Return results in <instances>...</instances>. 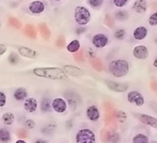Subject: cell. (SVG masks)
Returning <instances> with one entry per match:
<instances>
[{"label": "cell", "instance_id": "12", "mask_svg": "<svg viewBox=\"0 0 157 143\" xmlns=\"http://www.w3.org/2000/svg\"><path fill=\"white\" fill-rule=\"evenodd\" d=\"M139 119L144 124L149 125V126L157 129V118L148 115V114H141L139 116Z\"/></svg>", "mask_w": 157, "mask_h": 143}, {"label": "cell", "instance_id": "39", "mask_svg": "<svg viewBox=\"0 0 157 143\" xmlns=\"http://www.w3.org/2000/svg\"><path fill=\"white\" fill-rule=\"evenodd\" d=\"M17 142H23V143H25V141H24L22 140H17Z\"/></svg>", "mask_w": 157, "mask_h": 143}, {"label": "cell", "instance_id": "35", "mask_svg": "<svg viewBox=\"0 0 157 143\" xmlns=\"http://www.w3.org/2000/svg\"><path fill=\"white\" fill-rule=\"evenodd\" d=\"M10 23L11 25H12V27H14V28L16 29H20L21 27V23L19 22L17 20V19H12L10 21Z\"/></svg>", "mask_w": 157, "mask_h": 143}, {"label": "cell", "instance_id": "34", "mask_svg": "<svg viewBox=\"0 0 157 143\" xmlns=\"http://www.w3.org/2000/svg\"><path fill=\"white\" fill-rule=\"evenodd\" d=\"M25 125L27 127V128L33 129L36 127V123L33 120H32V119H29V120H26Z\"/></svg>", "mask_w": 157, "mask_h": 143}, {"label": "cell", "instance_id": "1", "mask_svg": "<svg viewBox=\"0 0 157 143\" xmlns=\"http://www.w3.org/2000/svg\"><path fill=\"white\" fill-rule=\"evenodd\" d=\"M33 73L36 76L50 80H62L66 77V73L59 67H37L34 69Z\"/></svg>", "mask_w": 157, "mask_h": 143}, {"label": "cell", "instance_id": "2", "mask_svg": "<svg viewBox=\"0 0 157 143\" xmlns=\"http://www.w3.org/2000/svg\"><path fill=\"white\" fill-rule=\"evenodd\" d=\"M109 71L114 77L121 78L125 77L129 72V65L124 59H114L110 62L108 66Z\"/></svg>", "mask_w": 157, "mask_h": 143}, {"label": "cell", "instance_id": "8", "mask_svg": "<svg viewBox=\"0 0 157 143\" xmlns=\"http://www.w3.org/2000/svg\"><path fill=\"white\" fill-rule=\"evenodd\" d=\"M52 108L58 113H64L67 109V102L63 98H55L52 102Z\"/></svg>", "mask_w": 157, "mask_h": 143}, {"label": "cell", "instance_id": "5", "mask_svg": "<svg viewBox=\"0 0 157 143\" xmlns=\"http://www.w3.org/2000/svg\"><path fill=\"white\" fill-rule=\"evenodd\" d=\"M127 100L128 102L136 105L137 107L143 106L145 102L144 96L136 90H132L128 92L127 94Z\"/></svg>", "mask_w": 157, "mask_h": 143}, {"label": "cell", "instance_id": "24", "mask_svg": "<svg viewBox=\"0 0 157 143\" xmlns=\"http://www.w3.org/2000/svg\"><path fill=\"white\" fill-rule=\"evenodd\" d=\"M39 29L41 37H42L44 39H47V40L49 39L51 34H50V31L47 26L44 25V24H41V25L39 26Z\"/></svg>", "mask_w": 157, "mask_h": 143}, {"label": "cell", "instance_id": "30", "mask_svg": "<svg viewBox=\"0 0 157 143\" xmlns=\"http://www.w3.org/2000/svg\"><path fill=\"white\" fill-rule=\"evenodd\" d=\"M17 135L18 136V137L21 138V139H25V138H27L28 136L27 131L25 129L21 128L19 129L17 132Z\"/></svg>", "mask_w": 157, "mask_h": 143}, {"label": "cell", "instance_id": "23", "mask_svg": "<svg viewBox=\"0 0 157 143\" xmlns=\"http://www.w3.org/2000/svg\"><path fill=\"white\" fill-rule=\"evenodd\" d=\"M11 140V135L7 129H0V142H8Z\"/></svg>", "mask_w": 157, "mask_h": 143}, {"label": "cell", "instance_id": "28", "mask_svg": "<svg viewBox=\"0 0 157 143\" xmlns=\"http://www.w3.org/2000/svg\"><path fill=\"white\" fill-rule=\"evenodd\" d=\"M126 34L125 30H123V29H120V30H118L116 32H115L114 37L115 38L119 39V40H122L124 38Z\"/></svg>", "mask_w": 157, "mask_h": 143}, {"label": "cell", "instance_id": "29", "mask_svg": "<svg viewBox=\"0 0 157 143\" xmlns=\"http://www.w3.org/2000/svg\"><path fill=\"white\" fill-rule=\"evenodd\" d=\"M88 2L90 6H92V7L97 8L103 4L104 0H88Z\"/></svg>", "mask_w": 157, "mask_h": 143}, {"label": "cell", "instance_id": "26", "mask_svg": "<svg viewBox=\"0 0 157 143\" xmlns=\"http://www.w3.org/2000/svg\"><path fill=\"white\" fill-rule=\"evenodd\" d=\"M8 59L10 63L12 64V65H17L19 61V56L17 55L16 53H14V52H12V53L9 55Z\"/></svg>", "mask_w": 157, "mask_h": 143}, {"label": "cell", "instance_id": "16", "mask_svg": "<svg viewBox=\"0 0 157 143\" xmlns=\"http://www.w3.org/2000/svg\"><path fill=\"white\" fill-rule=\"evenodd\" d=\"M24 107L26 111L31 113H34L37 109V101L33 97L27 98L24 103Z\"/></svg>", "mask_w": 157, "mask_h": 143}, {"label": "cell", "instance_id": "38", "mask_svg": "<svg viewBox=\"0 0 157 143\" xmlns=\"http://www.w3.org/2000/svg\"><path fill=\"white\" fill-rule=\"evenodd\" d=\"M153 65L154 67H155L157 68V57L155 59V60L154 61V63H153Z\"/></svg>", "mask_w": 157, "mask_h": 143}, {"label": "cell", "instance_id": "31", "mask_svg": "<svg viewBox=\"0 0 157 143\" xmlns=\"http://www.w3.org/2000/svg\"><path fill=\"white\" fill-rule=\"evenodd\" d=\"M116 17L119 20H124L128 17V13L126 11H119L116 14Z\"/></svg>", "mask_w": 157, "mask_h": 143}, {"label": "cell", "instance_id": "3", "mask_svg": "<svg viewBox=\"0 0 157 143\" xmlns=\"http://www.w3.org/2000/svg\"><path fill=\"white\" fill-rule=\"evenodd\" d=\"M74 17L78 25L85 26L88 25L91 20V13L85 6H78L75 8Z\"/></svg>", "mask_w": 157, "mask_h": 143}, {"label": "cell", "instance_id": "40", "mask_svg": "<svg viewBox=\"0 0 157 143\" xmlns=\"http://www.w3.org/2000/svg\"><path fill=\"white\" fill-rule=\"evenodd\" d=\"M55 1H56V2H60V1H62V0H55Z\"/></svg>", "mask_w": 157, "mask_h": 143}, {"label": "cell", "instance_id": "15", "mask_svg": "<svg viewBox=\"0 0 157 143\" xmlns=\"http://www.w3.org/2000/svg\"><path fill=\"white\" fill-rule=\"evenodd\" d=\"M64 71L67 74L73 77H79L84 74L82 70L73 65H65L64 67Z\"/></svg>", "mask_w": 157, "mask_h": 143}, {"label": "cell", "instance_id": "21", "mask_svg": "<svg viewBox=\"0 0 157 143\" xmlns=\"http://www.w3.org/2000/svg\"><path fill=\"white\" fill-rule=\"evenodd\" d=\"M25 34L26 36L30 37V38L35 39L36 37V30L32 25H28L25 28Z\"/></svg>", "mask_w": 157, "mask_h": 143}, {"label": "cell", "instance_id": "14", "mask_svg": "<svg viewBox=\"0 0 157 143\" xmlns=\"http://www.w3.org/2000/svg\"><path fill=\"white\" fill-rule=\"evenodd\" d=\"M132 9L138 14H144L147 10V2L146 0H136L133 4Z\"/></svg>", "mask_w": 157, "mask_h": 143}, {"label": "cell", "instance_id": "33", "mask_svg": "<svg viewBox=\"0 0 157 143\" xmlns=\"http://www.w3.org/2000/svg\"><path fill=\"white\" fill-rule=\"evenodd\" d=\"M6 103V97L4 92H0V107L5 106Z\"/></svg>", "mask_w": 157, "mask_h": 143}, {"label": "cell", "instance_id": "19", "mask_svg": "<svg viewBox=\"0 0 157 143\" xmlns=\"http://www.w3.org/2000/svg\"><path fill=\"white\" fill-rule=\"evenodd\" d=\"M14 97L17 100L21 101L25 100L27 97V92L26 89L23 87H19L15 90Z\"/></svg>", "mask_w": 157, "mask_h": 143}, {"label": "cell", "instance_id": "9", "mask_svg": "<svg viewBox=\"0 0 157 143\" xmlns=\"http://www.w3.org/2000/svg\"><path fill=\"white\" fill-rule=\"evenodd\" d=\"M106 85L109 89L115 92H124L128 89V85L123 83L116 82L114 81H106Z\"/></svg>", "mask_w": 157, "mask_h": 143}, {"label": "cell", "instance_id": "25", "mask_svg": "<svg viewBox=\"0 0 157 143\" xmlns=\"http://www.w3.org/2000/svg\"><path fill=\"white\" fill-rule=\"evenodd\" d=\"M41 109L42 112L47 113L51 110V105L49 99L44 98L41 102Z\"/></svg>", "mask_w": 157, "mask_h": 143}, {"label": "cell", "instance_id": "37", "mask_svg": "<svg viewBox=\"0 0 157 143\" xmlns=\"http://www.w3.org/2000/svg\"><path fill=\"white\" fill-rule=\"evenodd\" d=\"M6 51V47L4 45L0 44V56L5 53Z\"/></svg>", "mask_w": 157, "mask_h": 143}, {"label": "cell", "instance_id": "7", "mask_svg": "<svg viewBox=\"0 0 157 143\" xmlns=\"http://www.w3.org/2000/svg\"><path fill=\"white\" fill-rule=\"evenodd\" d=\"M132 54L136 59L143 60L149 57V50L144 45H138L134 48Z\"/></svg>", "mask_w": 157, "mask_h": 143}, {"label": "cell", "instance_id": "20", "mask_svg": "<svg viewBox=\"0 0 157 143\" xmlns=\"http://www.w3.org/2000/svg\"><path fill=\"white\" fill-rule=\"evenodd\" d=\"M81 44L79 41L77 40V39H74V40L68 44V45L67 46V49L70 53H75V52L79 50Z\"/></svg>", "mask_w": 157, "mask_h": 143}, {"label": "cell", "instance_id": "4", "mask_svg": "<svg viewBox=\"0 0 157 143\" xmlns=\"http://www.w3.org/2000/svg\"><path fill=\"white\" fill-rule=\"evenodd\" d=\"M76 142L77 143H92L96 142V135L90 129L84 128L78 131L76 135Z\"/></svg>", "mask_w": 157, "mask_h": 143}, {"label": "cell", "instance_id": "27", "mask_svg": "<svg viewBox=\"0 0 157 143\" xmlns=\"http://www.w3.org/2000/svg\"><path fill=\"white\" fill-rule=\"evenodd\" d=\"M148 23L150 26H157V12H154L149 17L148 19Z\"/></svg>", "mask_w": 157, "mask_h": 143}, {"label": "cell", "instance_id": "22", "mask_svg": "<svg viewBox=\"0 0 157 143\" xmlns=\"http://www.w3.org/2000/svg\"><path fill=\"white\" fill-rule=\"evenodd\" d=\"M132 142L134 143H148L149 142V138L144 134H137L133 137Z\"/></svg>", "mask_w": 157, "mask_h": 143}, {"label": "cell", "instance_id": "36", "mask_svg": "<svg viewBox=\"0 0 157 143\" xmlns=\"http://www.w3.org/2000/svg\"><path fill=\"white\" fill-rule=\"evenodd\" d=\"M56 44H57V45L59 46V47H64V44H65V41H64V38L63 37H59L58 40H57V42H56Z\"/></svg>", "mask_w": 157, "mask_h": 143}, {"label": "cell", "instance_id": "10", "mask_svg": "<svg viewBox=\"0 0 157 143\" xmlns=\"http://www.w3.org/2000/svg\"><path fill=\"white\" fill-rule=\"evenodd\" d=\"M29 10L32 14H41L45 10V5L41 1L36 0V1H34L32 3H30L29 5Z\"/></svg>", "mask_w": 157, "mask_h": 143}, {"label": "cell", "instance_id": "6", "mask_svg": "<svg viewBox=\"0 0 157 143\" xmlns=\"http://www.w3.org/2000/svg\"><path fill=\"white\" fill-rule=\"evenodd\" d=\"M109 42V38L106 34H102V33H99V34H97L94 36L92 39V44L95 47L101 48L105 47L106 45H108Z\"/></svg>", "mask_w": 157, "mask_h": 143}, {"label": "cell", "instance_id": "13", "mask_svg": "<svg viewBox=\"0 0 157 143\" xmlns=\"http://www.w3.org/2000/svg\"><path fill=\"white\" fill-rule=\"evenodd\" d=\"M148 35V30L144 26H139V27L135 29L133 32V37L136 40L140 41L144 39Z\"/></svg>", "mask_w": 157, "mask_h": 143}, {"label": "cell", "instance_id": "11", "mask_svg": "<svg viewBox=\"0 0 157 143\" xmlns=\"http://www.w3.org/2000/svg\"><path fill=\"white\" fill-rule=\"evenodd\" d=\"M86 116L91 122H97L100 117V113L96 105H91L86 109Z\"/></svg>", "mask_w": 157, "mask_h": 143}, {"label": "cell", "instance_id": "18", "mask_svg": "<svg viewBox=\"0 0 157 143\" xmlns=\"http://www.w3.org/2000/svg\"><path fill=\"white\" fill-rule=\"evenodd\" d=\"M15 120V117L14 114L12 113H5L3 114V115L2 117V121L4 125H12L14 123Z\"/></svg>", "mask_w": 157, "mask_h": 143}, {"label": "cell", "instance_id": "17", "mask_svg": "<svg viewBox=\"0 0 157 143\" xmlns=\"http://www.w3.org/2000/svg\"><path fill=\"white\" fill-rule=\"evenodd\" d=\"M18 52L21 56L27 57V58H31V59L35 58L36 56V51H34V50L26 47H19L18 49Z\"/></svg>", "mask_w": 157, "mask_h": 143}, {"label": "cell", "instance_id": "32", "mask_svg": "<svg viewBox=\"0 0 157 143\" xmlns=\"http://www.w3.org/2000/svg\"><path fill=\"white\" fill-rule=\"evenodd\" d=\"M113 3L117 7L121 8L127 4L128 0H112Z\"/></svg>", "mask_w": 157, "mask_h": 143}]
</instances>
